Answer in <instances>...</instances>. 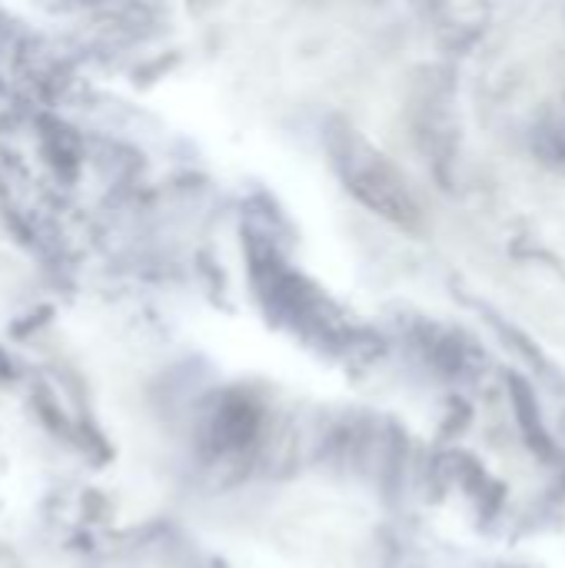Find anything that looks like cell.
I'll return each mask as SVG.
<instances>
[{"mask_svg": "<svg viewBox=\"0 0 565 568\" xmlns=\"http://www.w3.org/2000/svg\"><path fill=\"white\" fill-rule=\"evenodd\" d=\"M333 160H336V170H340L346 190L360 203H366L373 213H380V216H386V220H393L400 226H416L420 223V206H416L406 180L356 130H340L336 133Z\"/></svg>", "mask_w": 565, "mask_h": 568, "instance_id": "1", "label": "cell"}, {"mask_svg": "<svg viewBox=\"0 0 565 568\" xmlns=\"http://www.w3.org/2000/svg\"><path fill=\"white\" fill-rule=\"evenodd\" d=\"M536 146H539L543 160H546L556 173H563L565 176V126H549V130H543Z\"/></svg>", "mask_w": 565, "mask_h": 568, "instance_id": "2", "label": "cell"}]
</instances>
